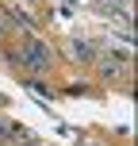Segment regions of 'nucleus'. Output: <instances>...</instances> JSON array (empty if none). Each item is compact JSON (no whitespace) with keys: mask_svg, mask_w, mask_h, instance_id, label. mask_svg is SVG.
Instances as JSON below:
<instances>
[{"mask_svg":"<svg viewBox=\"0 0 138 146\" xmlns=\"http://www.w3.org/2000/svg\"><path fill=\"white\" fill-rule=\"evenodd\" d=\"M12 66H23L27 73H46L54 66V46L46 42V38H38V35H27L19 42V50H8L4 54Z\"/></svg>","mask_w":138,"mask_h":146,"instance_id":"obj_1","label":"nucleus"},{"mask_svg":"<svg viewBox=\"0 0 138 146\" xmlns=\"http://www.w3.org/2000/svg\"><path fill=\"white\" fill-rule=\"evenodd\" d=\"M96 73H100V81H123V88H131V58L123 50L96 54Z\"/></svg>","mask_w":138,"mask_h":146,"instance_id":"obj_2","label":"nucleus"},{"mask_svg":"<svg viewBox=\"0 0 138 146\" xmlns=\"http://www.w3.org/2000/svg\"><path fill=\"white\" fill-rule=\"evenodd\" d=\"M0 19H4V27L27 31V35H35V31H38V19H35V15H27V8H15V4L0 8Z\"/></svg>","mask_w":138,"mask_h":146,"instance_id":"obj_3","label":"nucleus"},{"mask_svg":"<svg viewBox=\"0 0 138 146\" xmlns=\"http://www.w3.org/2000/svg\"><path fill=\"white\" fill-rule=\"evenodd\" d=\"M96 54H100V50H96L88 38H73V42H69V58L73 62H96Z\"/></svg>","mask_w":138,"mask_h":146,"instance_id":"obj_4","label":"nucleus"},{"mask_svg":"<svg viewBox=\"0 0 138 146\" xmlns=\"http://www.w3.org/2000/svg\"><path fill=\"white\" fill-rule=\"evenodd\" d=\"M8 146H42V142H38V135H31V131H23V127H19V131H15V139L8 142Z\"/></svg>","mask_w":138,"mask_h":146,"instance_id":"obj_5","label":"nucleus"},{"mask_svg":"<svg viewBox=\"0 0 138 146\" xmlns=\"http://www.w3.org/2000/svg\"><path fill=\"white\" fill-rule=\"evenodd\" d=\"M15 131H19V127H15V123H8V119H4V115H0V142H4V146H8V142H12V139H15Z\"/></svg>","mask_w":138,"mask_h":146,"instance_id":"obj_6","label":"nucleus"},{"mask_svg":"<svg viewBox=\"0 0 138 146\" xmlns=\"http://www.w3.org/2000/svg\"><path fill=\"white\" fill-rule=\"evenodd\" d=\"M4 31H8V27H4V19H0V38H4Z\"/></svg>","mask_w":138,"mask_h":146,"instance_id":"obj_7","label":"nucleus"},{"mask_svg":"<svg viewBox=\"0 0 138 146\" xmlns=\"http://www.w3.org/2000/svg\"><path fill=\"white\" fill-rule=\"evenodd\" d=\"M81 146H96V142H81Z\"/></svg>","mask_w":138,"mask_h":146,"instance_id":"obj_8","label":"nucleus"},{"mask_svg":"<svg viewBox=\"0 0 138 146\" xmlns=\"http://www.w3.org/2000/svg\"><path fill=\"white\" fill-rule=\"evenodd\" d=\"M0 104H4V96H0Z\"/></svg>","mask_w":138,"mask_h":146,"instance_id":"obj_9","label":"nucleus"}]
</instances>
